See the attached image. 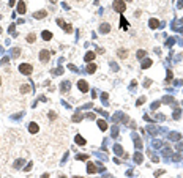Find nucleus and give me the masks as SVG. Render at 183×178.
<instances>
[{
	"label": "nucleus",
	"mask_w": 183,
	"mask_h": 178,
	"mask_svg": "<svg viewBox=\"0 0 183 178\" xmlns=\"http://www.w3.org/2000/svg\"><path fill=\"white\" fill-rule=\"evenodd\" d=\"M112 6H114V10L117 13H123L126 10V5H125V2H123V0H114Z\"/></svg>",
	"instance_id": "obj_1"
},
{
	"label": "nucleus",
	"mask_w": 183,
	"mask_h": 178,
	"mask_svg": "<svg viewBox=\"0 0 183 178\" xmlns=\"http://www.w3.org/2000/svg\"><path fill=\"white\" fill-rule=\"evenodd\" d=\"M32 69H33V68H32V65H29V63H22L19 66V71L22 72V74H30Z\"/></svg>",
	"instance_id": "obj_2"
},
{
	"label": "nucleus",
	"mask_w": 183,
	"mask_h": 178,
	"mask_svg": "<svg viewBox=\"0 0 183 178\" xmlns=\"http://www.w3.org/2000/svg\"><path fill=\"white\" fill-rule=\"evenodd\" d=\"M40 60H41L43 63H47V61H49V50H41V52H40Z\"/></svg>",
	"instance_id": "obj_3"
},
{
	"label": "nucleus",
	"mask_w": 183,
	"mask_h": 178,
	"mask_svg": "<svg viewBox=\"0 0 183 178\" xmlns=\"http://www.w3.org/2000/svg\"><path fill=\"white\" fill-rule=\"evenodd\" d=\"M77 87H79V90L82 91V93L88 91V83L85 82V80H79V82H77Z\"/></svg>",
	"instance_id": "obj_4"
},
{
	"label": "nucleus",
	"mask_w": 183,
	"mask_h": 178,
	"mask_svg": "<svg viewBox=\"0 0 183 178\" xmlns=\"http://www.w3.org/2000/svg\"><path fill=\"white\" fill-rule=\"evenodd\" d=\"M38 125H36V123H30V125H29V131H30L32 134H36L38 133Z\"/></svg>",
	"instance_id": "obj_5"
},
{
	"label": "nucleus",
	"mask_w": 183,
	"mask_h": 178,
	"mask_svg": "<svg viewBox=\"0 0 183 178\" xmlns=\"http://www.w3.org/2000/svg\"><path fill=\"white\" fill-rule=\"evenodd\" d=\"M17 13H19V14H24V13H25V3H24L22 0L17 3Z\"/></svg>",
	"instance_id": "obj_6"
},
{
	"label": "nucleus",
	"mask_w": 183,
	"mask_h": 178,
	"mask_svg": "<svg viewBox=\"0 0 183 178\" xmlns=\"http://www.w3.org/2000/svg\"><path fill=\"white\" fill-rule=\"evenodd\" d=\"M98 126H99L101 131H106V129H107V123L104 120H98Z\"/></svg>",
	"instance_id": "obj_7"
},
{
	"label": "nucleus",
	"mask_w": 183,
	"mask_h": 178,
	"mask_svg": "<svg viewBox=\"0 0 183 178\" xmlns=\"http://www.w3.org/2000/svg\"><path fill=\"white\" fill-rule=\"evenodd\" d=\"M41 36H43V39H46V41H49V39L52 38V33L46 30V32H43V33H41Z\"/></svg>",
	"instance_id": "obj_8"
},
{
	"label": "nucleus",
	"mask_w": 183,
	"mask_h": 178,
	"mask_svg": "<svg viewBox=\"0 0 183 178\" xmlns=\"http://www.w3.org/2000/svg\"><path fill=\"white\" fill-rule=\"evenodd\" d=\"M109 30H111V27L107 25V24H103V25L99 27V32H101V33H107Z\"/></svg>",
	"instance_id": "obj_9"
},
{
	"label": "nucleus",
	"mask_w": 183,
	"mask_h": 178,
	"mask_svg": "<svg viewBox=\"0 0 183 178\" xmlns=\"http://www.w3.org/2000/svg\"><path fill=\"white\" fill-rule=\"evenodd\" d=\"M150 66H152V60H150V58H147V60H144L142 61V68H150Z\"/></svg>",
	"instance_id": "obj_10"
},
{
	"label": "nucleus",
	"mask_w": 183,
	"mask_h": 178,
	"mask_svg": "<svg viewBox=\"0 0 183 178\" xmlns=\"http://www.w3.org/2000/svg\"><path fill=\"white\" fill-rule=\"evenodd\" d=\"M93 58H95V54H93V52H87V54H85V61H92Z\"/></svg>",
	"instance_id": "obj_11"
},
{
	"label": "nucleus",
	"mask_w": 183,
	"mask_h": 178,
	"mask_svg": "<svg viewBox=\"0 0 183 178\" xmlns=\"http://www.w3.org/2000/svg\"><path fill=\"white\" fill-rule=\"evenodd\" d=\"M87 172H88V173H93V172H96V167L95 166H93V164H88V166H87Z\"/></svg>",
	"instance_id": "obj_12"
},
{
	"label": "nucleus",
	"mask_w": 183,
	"mask_h": 178,
	"mask_svg": "<svg viewBox=\"0 0 183 178\" xmlns=\"http://www.w3.org/2000/svg\"><path fill=\"white\" fill-rule=\"evenodd\" d=\"M149 24H150V27H152V28H156V27L160 25V22H158L156 19H150V22H149Z\"/></svg>",
	"instance_id": "obj_13"
},
{
	"label": "nucleus",
	"mask_w": 183,
	"mask_h": 178,
	"mask_svg": "<svg viewBox=\"0 0 183 178\" xmlns=\"http://www.w3.org/2000/svg\"><path fill=\"white\" fill-rule=\"evenodd\" d=\"M68 90H69V82L66 80V82L62 83V91H68Z\"/></svg>",
	"instance_id": "obj_14"
},
{
	"label": "nucleus",
	"mask_w": 183,
	"mask_h": 178,
	"mask_svg": "<svg viewBox=\"0 0 183 178\" xmlns=\"http://www.w3.org/2000/svg\"><path fill=\"white\" fill-rule=\"evenodd\" d=\"M46 14H47L46 11H38V13H35V17H36V19H40V17H46Z\"/></svg>",
	"instance_id": "obj_15"
},
{
	"label": "nucleus",
	"mask_w": 183,
	"mask_h": 178,
	"mask_svg": "<svg viewBox=\"0 0 183 178\" xmlns=\"http://www.w3.org/2000/svg\"><path fill=\"white\" fill-rule=\"evenodd\" d=\"M76 144H79V145H85V140H84V137L76 136Z\"/></svg>",
	"instance_id": "obj_16"
},
{
	"label": "nucleus",
	"mask_w": 183,
	"mask_h": 178,
	"mask_svg": "<svg viewBox=\"0 0 183 178\" xmlns=\"http://www.w3.org/2000/svg\"><path fill=\"white\" fill-rule=\"evenodd\" d=\"M142 159H144V156H142L141 153H136V156H134V161H136V162H142Z\"/></svg>",
	"instance_id": "obj_17"
},
{
	"label": "nucleus",
	"mask_w": 183,
	"mask_h": 178,
	"mask_svg": "<svg viewBox=\"0 0 183 178\" xmlns=\"http://www.w3.org/2000/svg\"><path fill=\"white\" fill-rule=\"evenodd\" d=\"M114 150H115V153H117V155H123V150H122V147H120V145H115ZM123 156H125V155H123Z\"/></svg>",
	"instance_id": "obj_18"
},
{
	"label": "nucleus",
	"mask_w": 183,
	"mask_h": 178,
	"mask_svg": "<svg viewBox=\"0 0 183 178\" xmlns=\"http://www.w3.org/2000/svg\"><path fill=\"white\" fill-rule=\"evenodd\" d=\"M62 28H63V30H65V32H68V33H71V32H73V27L69 25V24H65V25L62 27Z\"/></svg>",
	"instance_id": "obj_19"
},
{
	"label": "nucleus",
	"mask_w": 183,
	"mask_h": 178,
	"mask_svg": "<svg viewBox=\"0 0 183 178\" xmlns=\"http://www.w3.org/2000/svg\"><path fill=\"white\" fill-rule=\"evenodd\" d=\"M95 69H96V65H93V63H90L87 66V71L88 72H95Z\"/></svg>",
	"instance_id": "obj_20"
},
{
	"label": "nucleus",
	"mask_w": 183,
	"mask_h": 178,
	"mask_svg": "<svg viewBox=\"0 0 183 178\" xmlns=\"http://www.w3.org/2000/svg\"><path fill=\"white\" fill-rule=\"evenodd\" d=\"M118 55H120V57H122V58H125L126 55H128V52H126L125 49H120V50H118Z\"/></svg>",
	"instance_id": "obj_21"
},
{
	"label": "nucleus",
	"mask_w": 183,
	"mask_h": 178,
	"mask_svg": "<svg viewBox=\"0 0 183 178\" xmlns=\"http://www.w3.org/2000/svg\"><path fill=\"white\" fill-rule=\"evenodd\" d=\"M27 41H29V43H33V41H35V35L30 33L29 36H27Z\"/></svg>",
	"instance_id": "obj_22"
},
{
	"label": "nucleus",
	"mask_w": 183,
	"mask_h": 178,
	"mask_svg": "<svg viewBox=\"0 0 183 178\" xmlns=\"http://www.w3.org/2000/svg\"><path fill=\"white\" fill-rule=\"evenodd\" d=\"M82 118H84L82 115H73V121H80Z\"/></svg>",
	"instance_id": "obj_23"
},
{
	"label": "nucleus",
	"mask_w": 183,
	"mask_h": 178,
	"mask_svg": "<svg viewBox=\"0 0 183 178\" xmlns=\"http://www.w3.org/2000/svg\"><path fill=\"white\" fill-rule=\"evenodd\" d=\"M29 90H30V87H29V85H22V87H21V91H22V93H27Z\"/></svg>",
	"instance_id": "obj_24"
},
{
	"label": "nucleus",
	"mask_w": 183,
	"mask_h": 178,
	"mask_svg": "<svg viewBox=\"0 0 183 178\" xmlns=\"http://www.w3.org/2000/svg\"><path fill=\"white\" fill-rule=\"evenodd\" d=\"M19 49H17V47H16V49H13V57H19Z\"/></svg>",
	"instance_id": "obj_25"
},
{
	"label": "nucleus",
	"mask_w": 183,
	"mask_h": 178,
	"mask_svg": "<svg viewBox=\"0 0 183 178\" xmlns=\"http://www.w3.org/2000/svg\"><path fill=\"white\" fill-rule=\"evenodd\" d=\"M142 57H145V50H139L137 52V58H142Z\"/></svg>",
	"instance_id": "obj_26"
},
{
	"label": "nucleus",
	"mask_w": 183,
	"mask_h": 178,
	"mask_svg": "<svg viewBox=\"0 0 183 178\" xmlns=\"http://www.w3.org/2000/svg\"><path fill=\"white\" fill-rule=\"evenodd\" d=\"M55 117H57V115H55V112H54V110H51V112H49V118H51V120H54Z\"/></svg>",
	"instance_id": "obj_27"
},
{
	"label": "nucleus",
	"mask_w": 183,
	"mask_h": 178,
	"mask_svg": "<svg viewBox=\"0 0 183 178\" xmlns=\"http://www.w3.org/2000/svg\"><path fill=\"white\" fill-rule=\"evenodd\" d=\"M88 156L87 155H77V159H82V161H84V159H87Z\"/></svg>",
	"instance_id": "obj_28"
},
{
	"label": "nucleus",
	"mask_w": 183,
	"mask_h": 178,
	"mask_svg": "<svg viewBox=\"0 0 183 178\" xmlns=\"http://www.w3.org/2000/svg\"><path fill=\"white\" fill-rule=\"evenodd\" d=\"M144 101H145V98H144V96H142V98H139V101H137V106H139V104H142Z\"/></svg>",
	"instance_id": "obj_29"
},
{
	"label": "nucleus",
	"mask_w": 183,
	"mask_h": 178,
	"mask_svg": "<svg viewBox=\"0 0 183 178\" xmlns=\"http://www.w3.org/2000/svg\"><path fill=\"white\" fill-rule=\"evenodd\" d=\"M171 79H172V72L167 71V80H171Z\"/></svg>",
	"instance_id": "obj_30"
},
{
	"label": "nucleus",
	"mask_w": 183,
	"mask_h": 178,
	"mask_svg": "<svg viewBox=\"0 0 183 178\" xmlns=\"http://www.w3.org/2000/svg\"><path fill=\"white\" fill-rule=\"evenodd\" d=\"M122 25H123V28H126V21L125 19H122Z\"/></svg>",
	"instance_id": "obj_31"
},
{
	"label": "nucleus",
	"mask_w": 183,
	"mask_h": 178,
	"mask_svg": "<svg viewBox=\"0 0 183 178\" xmlns=\"http://www.w3.org/2000/svg\"><path fill=\"white\" fill-rule=\"evenodd\" d=\"M14 5V0H10V6H13Z\"/></svg>",
	"instance_id": "obj_32"
},
{
	"label": "nucleus",
	"mask_w": 183,
	"mask_h": 178,
	"mask_svg": "<svg viewBox=\"0 0 183 178\" xmlns=\"http://www.w3.org/2000/svg\"><path fill=\"white\" fill-rule=\"evenodd\" d=\"M49 2H52V3H55V2H57V0H49Z\"/></svg>",
	"instance_id": "obj_33"
},
{
	"label": "nucleus",
	"mask_w": 183,
	"mask_h": 178,
	"mask_svg": "<svg viewBox=\"0 0 183 178\" xmlns=\"http://www.w3.org/2000/svg\"><path fill=\"white\" fill-rule=\"evenodd\" d=\"M0 83H2V79H0Z\"/></svg>",
	"instance_id": "obj_34"
},
{
	"label": "nucleus",
	"mask_w": 183,
	"mask_h": 178,
	"mask_svg": "<svg viewBox=\"0 0 183 178\" xmlns=\"http://www.w3.org/2000/svg\"><path fill=\"white\" fill-rule=\"evenodd\" d=\"M128 2H131V0H128Z\"/></svg>",
	"instance_id": "obj_35"
}]
</instances>
